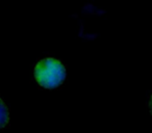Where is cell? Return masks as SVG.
Instances as JSON below:
<instances>
[{"label": "cell", "mask_w": 152, "mask_h": 133, "mask_svg": "<svg viewBox=\"0 0 152 133\" xmlns=\"http://www.w3.org/2000/svg\"><path fill=\"white\" fill-rule=\"evenodd\" d=\"M35 77L38 83L45 88H55L66 78L64 64L54 58H45L37 64Z\"/></svg>", "instance_id": "cell-1"}, {"label": "cell", "mask_w": 152, "mask_h": 133, "mask_svg": "<svg viewBox=\"0 0 152 133\" xmlns=\"http://www.w3.org/2000/svg\"><path fill=\"white\" fill-rule=\"evenodd\" d=\"M9 108L4 104V102L0 99V129L5 127L9 123Z\"/></svg>", "instance_id": "cell-2"}, {"label": "cell", "mask_w": 152, "mask_h": 133, "mask_svg": "<svg viewBox=\"0 0 152 133\" xmlns=\"http://www.w3.org/2000/svg\"><path fill=\"white\" fill-rule=\"evenodd\" d=\"M150 106H151V112H152V97H151V103H150Z\"/></svg>", "instance_id": "cell-3"}]
</instances>
